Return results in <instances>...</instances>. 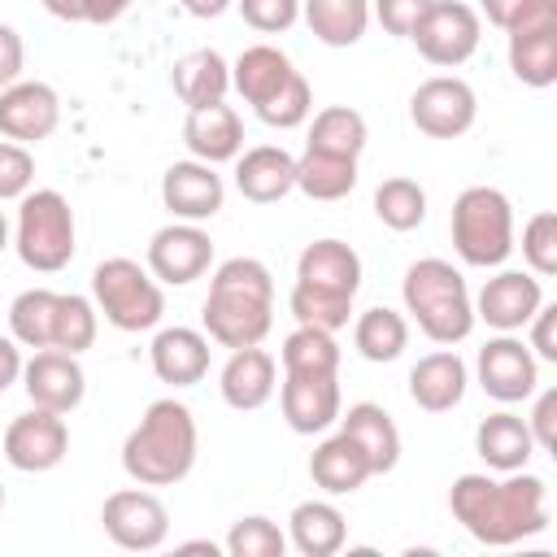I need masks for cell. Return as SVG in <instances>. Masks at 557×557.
Here are the masks:
<instances>
[{
	"label": "cell",
	"instance_id": "obj_35",
	"mask_svg": "<svg viewBox=\"0 0 557 557\" xmlns=\"http://www.w3.org/2000/svg\"><path fill=\"white\" fill-rule=\"evenodd\" d=\"M52 322H57V292L26 287L9 305V335L22 348H52Z\"/></svg>",
	"mask_w": 557,
	"mask_h": 557
},
{
	"label": "cell",
	"instance_id": "obj_34",
	"mask_svg": "<svg viewBox=\"0 0 557 557\" xmlns=\"http://www.w3.org/2000/svg\"><path fill=\"white\" fill-rule=\"evenodd\" d=\"M352 344H357V352L366 361H379V366L383 361H396L405 352V344H409V322H405V313H396L387 305H374V309H366L357 318Z\"/></svg>",
	"mask_w": 557,
	"mask_h": 557
},
{
	"label": "cell",
	"instance_id": "obj_37",
	"mask_svg": "<svg viewBox=\"0 0 557 557\" xmlns=\"http://www.w3.org/2000/svg\"><path fill=\"white\" fill-rule=\"evenodd\" d=\"M370 131H366V117L348 104H331L322 113H313V126H309V144L305 148H318V152H335V157H361Z\"/></svg>",
	"mask_w": 557,
	"mask_h": 557
},
{
	"label": "cell",
	"instance_id": "obj_15",
	"mask_svg": "<svg viewBox=\"0 0 557 557\" xmlns=\"http://www.w3.org/2000/svg\"><path fill=\"white\" fill-rule=\"evenodd\" d=\"M22 387H26L30 405L52 409V413H70L87 396V374H83V366H78L74 352L35 348V357L22 361Z\"/></svg>",
	"mask_w": 557,
	"mask_h": 557
},
{
	"label": "cell",
	"instance_id": "obj_6",
	"mask_svg": "<svg viewBox=\"0 0 557 557\" xmlns=\"http://www.w3.org/2000/svg\"><path fill=\"white\" fill-rule=\"evenodd\" d=\"M13 248L26 270L35 274H57L74 261V209L57 187H35L17 205V226H13Z\"/></svg>",
	"mask_w": 557,
	"mask_h": 557
},
{
	"label": "cell",
	"instance_id": "obj_23",
	"mask_svg": "<svg viewBox=\"0 0 557 557\" xmlns=\"http://www.w3.org/2000/svg\"><path fill=\"white\" fill-rule=\"evenodd\" d=\"M183 144L196 161H209V165H222V161H235L244 152V122L231 104H205V109H187V122H183Z\"/></svg>",
	"mask_w": 557,
	"mask_h": 557
},
{
	"label": "cell",
	"instance_id": "obj_10",
	"mask_svg": "<svg viewBox=\"0 0 557 557\" xmlns=\"http://www.w3.org/2000/svg\"><path fill=\"white\" fill-rule=\"evenodd\" d=\"M4 461L22 474H44V470H57L70 453V426H65V413H52V409H39L30 405L26 413H17L9 426H4Z\"/></svg>",
	"mask_w": 557,
	"mask_h": 557
},
{
	"label": "cell",
	"instance_id": "obj_1",
	"mask_svg": "<svg viewBox=\"0 0 557 557\" xmlns=\"http://www.w3.org/2000/svg\"><path fill=\"white\" fill-rule=\"evenodd\" d=\"M453 518L487 548H509L548 527V483L527 470L492 474H457L448 487Z\"/></svg>",
	"mask_w": 557,
	"mask_h": 557
},
{
	"label": "cell",
	"instance_id": "obj_17",
	"mask_svg": "<svg viewBox=\"0 0 557 557\" xmlns=\"http://www.w3.org/2000/svg\"><path fill=\"white\" fill-rule=\"evenodd\" d=\"M161 200L178 222H209L222 213L226 183L209 161H174L161 174Z\"/></svg>",
	"mask_w": 557,
	"mask_h": 557
},
{
	"label": "cell",
	"instance_id": "obj_51",
	"mask_svg": "<svg viewBox=\"0 0 557 557\" xmlns=\"http://www.w3.org/2000/svg\"><path fill=\"white\" fill-rule=\"evenodd\" d=\"M22 379V344L13 335H0V392H9Z\"/></svg>",
	"mask_w": 557,
	"mask_h": 557
},
{
	"label": "cell",
	"instance_id": "obj_29",
	"mask_svg": "<svg viewBox=\"0 0 557 557\" xmlns=\"http://www.w3.org/2000/svg\"><path fill=\"white\" fill-rule=\"evenodd\" d=\"M292 74H296L292 57H287L283 48H274V44H252V48H244V52L231 61V87H235L252 109L265 104Z\"/></svg>",
	"mask_w": 557,
	"mask_h": 557
},
{
	"label": "cell",
	"instance_id": "obj_20",
	"mask_svg": "<svg viewBox=\"0 0 557 557\" xmlns=\"http://www.w3.org/2000/svg\"><path fill=\"white\" fill-rule=\"evenodd\" d=\"M218 387H222V400L231 409L252 413V409H261L278 392V361L261 344L231 348V357H226V366L218 374Z\"/></svg>",
	"mask_w": 557,
	"mask_h": 557
},
{
	"label": "cell",
	"instance_id": "obj_38",
	"mask_svg": "<svg viewBox=\"0 0 557 557\" xmlns=\"http://www.w3.org/2000/svg\"><path fill=\"white\" fill-rule=\"evenodd\" d=\"M374 218L387 231H413V226H422V218H426V191H422V183H413L405 174L383 178L374 187Z\"/></svg>",
	"mask_w": 557,
	"mask_h": 557
},
{
	"label": "cell",
	"instance_id": "obj_3",
	"mask_svg": "<svg viewBox=\"0 0 557 557\" xmlns=\"http://www.w3.org/2000/svg\"><path fill=\"white\" fill-rule=\"evenodd\" d=\"M196 448H200V431L191 409L174 396H161L131 426L122 444V470L139 487H174L191 474Z\"/></svg>",
	"mask_w": 557,
	"mask_h": 557
},
{
	"label": "cell",
	"instance_id": "obj_36",
	"mask_svg": "<svg viewBox=\"0 0 557 557\" xmlns=\"http://www.w3.org/2000/svg\"><path fill=\"white\" fill-rule=\"evenodd\" d=\"M283 374H339V344L335 331L296 326L278 348Z\"/></svg>",
	"mask_w": 557,
	"mask_h": 557
},
{
	"label": "cell",
	"instance_id": "obj_55",
	"mask_svg": "<svg viewBox=\"0 0 557 557\" xmlns=\"http://www.w3.org/2000/svg\"><path fill=\"white\" fill-rule=\"evenodd\" d=\"M9 248V222H4V213H0V252Z\"/></svg>",
	"mask_w": 557,
	"mask_h": 557
},
{
	"label": "cell",
	"instance_id": "obj_16",
	"mask_svg": "<svg viewBox=\"0 0 557 557\" xmlns=\"http://www.w3.org/2000/svg\"><path fill=\"white\" fill-rule=\"evenodd\" d=\"M61 122V96L39 78H17L0 91V135L13 144H39Z\"/></svg>",
	"mask_w": 557,
	"mask_h": 557
},
{
	"label": "cell",
	"instance_id": "obj_13",
	"mask_svg": "<svg viewBox=\"0 0 557 557\" xmlns=\"http://www.w3.org/2000/svg\"><path fill=\"white\" fill-rule=\"evenodd\" d=\"M474 374H479V387L500 405H518L540 387V361L522 339H513V331H500L479 348Z\"/></svg>",
	"mask_w": 557,
	"mask_h": 557
},
{
	"label": "cell",
	"instance_id": "obj_18",
	"mask_svg": "<svg viewBox=\"0 0 557 557\" xmlns=\"http://www.w3.org/2000/svg\"><path fill=\"white\" fill-rule=\"evenodd\" d=\"M278 409L296 435H318L339 422V409H344L339 379L335 374H283Z\"/></svg>",
	"mask_w": 557,
	"mask_h": 557
},
{
	"label": "cell",
	"instance_id": "obj_24",
	"mask_svg": "<svg viewBox=\"0 0 557 557\" xmlns=\"http://www.w3.org/2000/svg\"><path fill=\"white\" fill-rule=\"evenodd\" d=\"M466 383H470V370L466 361L453 352V348H440V352H426L413 361L409 370V396L418 409L426 413H448L461 405L466 396Z\"/></svg>",
	"mask_w": 557,
	"mask_h": 557
},
{
	"label": "cell",
	"instance_id": "obj_40",
	"mask_svg": "<svg viewBox=\"0 0 557 557\" xmlns=\"http://www.w3.org/2000/svg\"><path fill=\"white\" fill-rule=\"evenodd\" d=\"M287 309L296 318V326H318V331H339L352 318V296H335V292H318L305 283H292Z\"/></svg>",
	"mask_w": 557,
	"mask_h": 557
},
{
	"label": "cell",
	"instance_id": "obj_7",
	"mask_svg": "<svg viewBox=\"0 0 557 557\" xmlns=\"http://www.w3.org/2000/svg\"><path fill=\"white\" fill-rule=\"evenodd\" d=\"M91 305L117 331H152L165 313V292L135 257H104L91 270Z\"/></svg>",
	"mask_w": 557,
	"mask_h": 557
},
{
	"label": "cell",
	"instance_id": "obj_9",
	"mask_svg": "<svg viewBox=\"0 0 557 557\" xmlns=\"http://www.w3.org/2000/svg\"><path fill=\"white\" fill-rule=\"evenodd\" d=\"M409 39H413L422 61L453 70V65H466L474 57V48L483 39V17L466 0H431V9L418 17Z\"/></svg>",
	"mask_w": 557,
	"mask_h": 557
},
{
	"label": "cell",
	"instance_id": "obj_11",
	"mask_svg": "<svg viewBox=\"0 0 557 557\" xmlns=\"http://www.w3.org/2000/svg\"><path fill=\"white\" fill-rule=\"evenodd\" d=\"M104 535L126 553H152L170 535V509L148 487H122L100 505Z\"/></svg>",
	"mask_w": 557,
	"mask_h": 557
},
{
	"label": "cell",
	"instance_id": "obj_22",
	"mask_svg": "<svg viewBox=\"0 0 557 557\" xmlns=\"http://www.w3.org/2000/svg\"><path fill=\"white\" fill-rule=\"evenodd\" d=\"M148 361H152V374L161 383L191 387L209 374V335L191 331V326H165V331L152 335Z\"/></svg>",
	"mask_w": 557,
	"mask_h": 557
},
{
	"label": "cell",
	"instance_id": "obj_21",
	"mask_svg": "<svg viewBox=\"0 0 557 557\" xmlns=\"http://www.w3.org/2000/svg\"><path fill=\"white\" fill-rule=\"evenodd\" d=\"M235 187L252 205H274L296 191V157L278 144H257L235 157Z\"/></svg>",
	"mask_w": 557,
	"mask_h": 557
},
{
	"label": "cell",
	"instance_id": "obj_41",
	"mask_svg": "<svg viewBox=\"0 0 557 557\" xmlns=\"http://www.w3.org/2000/svg\"><path fill=\"white\" fill-rule=\"evenodd\" d=\"M222 548H226L231 557H283L287 535L278 531L274 518H265V513H244V518L231 522V535H226Z\"/></svg>",
	"mask_w": 557,
	"mask_h": 557
},
{
	"label": "cell",
	"instance_id": "obj_12",
	"mask_svg": "<svg viewBox=\"0 0 557 557\" xmlns=\"http://www.w3.org/2000/svg\"><path fill=\"white\" fill-rule=\"evenodd\" d=\"M409 117L422 135L431 139H457L474 126L479 117V100H474V87L457 74H435L426 83L413 87L409 96Z\"/></svg>",
	"mask_w": 557,
	"mask_h": 557
},
{
	"label": "cell",
	"instance_id": "obj_54",
	"mask_svg": "<svg viewBox=\"0 0 557 557\" xmlns=\"http://www.w3.org/2000/svg\"><path fill=\"white\" fill-rule=\"evenodd\" d=\"M183 553H209V557H213L218 544H213V540H191V544H183Z\"/></svg>",
	"mask_w": 557,
	"mask_h": 557
},
{
	"label": "cell",
	"instance_id": "obj_39",
	"mask_svg": "<svg viewBox=\"0 0 557 557\" xmlns=\"http://www.w3.org/2000/svg\"><path fill=\"white\" fill-rule=\"evenodd\" d=\"M96 326H100V313L87 296L78 292H57V322H52V348L61 352H87L96 344Z\"/></svg>",
	"mask_w": 557,
	"mask_h": 557
},
{
	"label": "cell",
	"instance_id": "obj_31",
	"mask_svg": "<svg viewBox=\"0 0 557 557\" xmlns=\"http://www.w3.org/2000/svg\"><path fill=\"white\" fill-rule=\"evenodd\" d=\"M287 540L300 557H335L348 540V522L331 500H300L287 518Z\"/></svg>",
	"mask_w": 557,
	"mask_h": 557
},
{
	"label": "cell",
	"instance_id": "obj_49",
	"mask_svg": "<svg viewBox=\"0 0 557 557\" xmlns=\"http://www.w3.org/2000/svg\"><path fill=\"white\" fill-rule=\"evenodd\" d=\"M527 326H531L527 348L535 352V361H557V305H540Z\"/></svg>",
	"mask_w": 557,
	"mask_h": 557
},
{
	"label": "cell",
	"instance_id": "obj_42",
	"mask_svg": "<svg viewBox=\"0 0 557 557\" xmlns=\"http://www.w3.org/2000/svg\"><path fill=\"white\" fill-rule=\"evenodd\" d=\"M265 126H274V131H292V126H300V122H309V113H313V91H309V78L296 70L265 104H257L252 109Z\"/></svg>",
	"mask_w": 557,
	"mask_h": 557
},
{
	"label": "cell",
	"instance_id": "obj_32",
	"mask_svg": "<svg viewBox=\"0 0 557 557\" xmlns=\"http://www.w3.org/2000/svg\"><path fill=\"white\" fill-rule=\"evenodd\" d=\"M300 17L318 44L352 48L370 26V0H300Z\"/></svg>",
	"mask_w": 557,
	"mask_h": 557
},
{
	"label": "cell",
	"instance_id": "obj_48",
	"mask_svg": "<svg viewBox=\"0 0 557 557\" xmlns=\"http://www.w3.org/2000/svg\"><path fill=\"white\" fill-rule=\"evenodd\" d=\"M527 431H531V440H535L540 453H553L557 448V387H544L535 396V409L527 418Z\"/></svg>",
	"mask_w": 557,
	"mask_h": 557
},
{
	"label": "cell",
	"instance_id": "obj_30",
	"mask_svg": "<svg viewBox=\"0 0 557 557\" xmlns=\"http://www.w3.org/2000/svg\"><path fill=\"white\" fill-rule=\"evenodd\" d=\"M174 96L187 104V109H205V104H218L226 100L231 91V65L218 48H196L187 57L174 61Z\"/></svg>",
	"mask_w": 557,
	"mask_h": 557
},
{
	"label": "cell",
	"instance_id": "obj_14",
	"mask_svg": "<svg viewBox=\"0 0 557 557\" xmlns=\"http://www.w3.org/2000/svg\"><path fill=\"white\" fill-rule=\"evenodd\" d=\"M213 265V239L200 222H170L148 239V270L165 287H187Z\"/></svg>",
	"mask_w": 557,
	"mask_h": 557
},
{
	"label": "cell",
	"instance_id": "obj_47",
	"mask_svg": "<svg viewBox=\"0 0 557 557\" xmlns=\"http://www.w3.org/2000/svg\"><path fill=\"white\" fill-rule=\"evenodd\" d=\"M426 9L431 0H370V17H379V26L396 39H409Z\"/></svg>",
	"mask_w": 557,
	"mask_h": 557
},
{
	"label": "cell",
	"instance_id": "obj_56",
	"mask_svg": "<svg viewBox=\"0 0 557 557\" xmlns=\"http://www.w3.org/2000/svg\"><path fill=\"white\" fill-rule=\"evenodd\" d=\"M0 513H4V483H0Z\"/></svg>",
	"mask_w": 557,
	"mask_h": 557
},
{
	"label": "cell",
	"instance_id": "obj_52",
	"mask_svg": "<svg viewBox=\"0 0 557 557\" xmlns=\"http://www.w3.org/2000/svg\"><path fill=\"white\" fill-rule=\"evenodd\" d=\"M522 4H527V0H479V13H483L492 26H500V30H505V26L518 17V9H522Z\"/></svg>",
	"mask_w": 557,
	"mask_h": 557
},
{
	"label": "cell",
	"instance_id": "obj_46",
	"mask_svg": "<svg viewBox=\"0 0 557 557\" xmlns=\"http://www.w3.org/2000/svg\"><path fill=\"white\" fill-rule=\"evenodd\" d=\"M52 17L61 22H83V26H109L117 22L135 0H39Z\"/></svg>",
	"mask_w": 557,
	"mask_h": 557
},
{
	"label": "cell",
	"instance_id": "obj_44",
	"mask_svg": "<svg viewBox=\"0 0 557 557\" xmlns=\"http://www.w3.org/2000/svg\"><path fill=\"white\" fill-rule=\"evenodd\" d=\"M235 9L261 35H283L300 22V0H235Z\"/></svg>",
	"mask_w": 557,
	"mask_h": 557
},
{
	"label": "cell",
	"instance_id": "obj_5",
	"mask_svg": "<svg viewBox=\"0 0 557 557\" xmlns=\"http://www.w3.org/2000/svg\"><path fill=\"white\" fill-rule=\"evenodd\" d=\"M453 248L466 265L474 270H492L513 252V205L500 187L474 183L453 200Z\"/></svg>",
	"mask_w": 557,
	"mask_h": 557
},
{
	"label": "cell",
	"instance_id": "obj_53",
	"mask_svg": "<svg viewBox=\"0 0 557 557\" xmlns=\"http://www.w3.org/2000/svg\"><path fill=\"white\" fill-rule=\"evenodd\" d=\"M178 4H183L191 17H222L235 0H178Z\"/></svg>",
	"mask_w": 557,
	"mask_h": 557
},
{
	"label": "cell",
	"instance_id": "obj_8",
	"mask_svg": "<svg viewBox=\"0 0 557 557\" xmlns=\"http://www.w3.org/2000/svg\"><path fill=\"white\" fill-rule=\"evenodd\" d=\"M509 35V70L527 87L557 83V0H527L518 17L505 26Z\"/></svg>",
	"mask_w": 557,
	"mask_h": 557
},
{
	"label": "cell",
	"instance_id": "obj_2",
	"mask_svg": "<svg viewBox=\"0 0 557 557\" xmlns=\"http://www.w3.org/2000/svg\"><path fill=\"white\" fill-rule=\"evenodd\" d=\"M205 335L222 348L261 344L274 326V278L257 257H231L213 270L200 309Z\"/></svg>",
	"mask_w": 557,
	"mask_h": 557
},
{
	"label": "cell",
	"instance_id": "obj_4",
	"mask_svg": "<svg viewBox=\"0 0 557 557\" xmlns=\"http://www.w3.org/2000/svg\"><path fill=\"white\" fill-rule=\"evenodd\" d=\"M400 296H405V313L418 322V331L431 339V344H461L470 331H474V300H470V287L461 278V270L444 257H422L405 270V283H400Z\"/></svg>",
	"mask_w": 557,
	"mask_h": 557
},
{
	"label": "cell",
	"instance_id": "obj_33",
	"mask_svg": "<svg viewBox=\"0 0 557 557\" xmlns=\"http://www.w3.org/2000/svg\"><path fill=\"white\" fill-rule=\"evenodd\" d=\"M352 187H357V157H335L318 148H305L296 157V191H305L309 200H344Z\"/></svg>",
	"mask_w": 557,
	"mask_h": 557
},
{
	"label": "cell",
	"instance_id": "obj_28",
	"mask_svg": "<svg viewBox=\"0 0 557 557\" xmlns=\"http://www.w3.org/2000/svg\"><path fill=\"white\" fill-rule=\"evenodd\" d=\"M474 453L487 461V470H527L531 453H535V440L527 431V418L500 409V413H487L479 426H474Z\"/></svg>",
	"mask_w": 557,
	"mask_h": 557
},
{
	"label": "cell",
	"instance_id": "obj_27",
	"mask_svg": "<svg viewBox=\"0 0 557 557\" xmlns=\"http://www.w3.org/2000/svg\"><path fill=\"white\" fill-rule=\"evenodd\" d=\"M309 479H313V487H322L326 496H352L366 479H374V470H370L366 453L357 448V440L344 435V431H335V435H326V440L313 448V457H309Z\"/></svg>",
	"mask_w": 557,
	"mask_h": 557
},
{
	"label": "cell",
	"instance_id": "obj_45",
	"mask_svg": "<svg viewBox=\"0 0 557 557\" xmlns=\"http://www.w3.org/2000/svg\"><path fill=\"white\" fill-rule=\"evenodd\" d=\"M35 183V157L26 144L0 139V200H22Z\"/></svg>",
	"mask_w": 557,
	"mask_h": 557
},
{
	"label": "cell",
	"instance_id": "obj_25",
	"mask_svg": "<svg viewBox=\"0 0 557 557\" xmlns=\"http://www.w3.org/2000/svg\"><path fill=\"white\" fill-rule=\"evenodd\" d=\"M296 283L335 292V296H357L361 287V257L344 239H313L296 257Z\"/></svg>",
	"mask_w": 557,
	"mask_h": 557
},
{
	"label": "cell",
	"instance_id": "obj_19",
	"mask_svg": "<svg viewBox=\"0 0 557 557\" xmlns=\"http://www.w3.org/2000/svg\"><path fill=\"white\" fill-rule=\"evenodd\" d=\"M540 305H544V287H540L535 274L500 270L496 278H487L479 287V296H474V322H487L496 331H522Z\"/></svg>",
	"mask_w": 557,
	"mask_h": 557
},
{
	"label": "cell",
	"instance_id": "obj_43",
	"mask_svg": "<svg viewBox=\"0 0 557 557\" xmlns=\"http://www.w3.org/2000/svg\"><path fill=\"white\" fill-rule=\"evenodd\" d=\"M522 257L531 265L535 278H553L557 274V213L540 209L527 218L522 226Z\"/></svg>",
	"mask_w": 557,
	"mask_h": 557
},
{
	"label": "cell",
	"instance_id": "obj_50",
	"mask_svg": "<svg viewBox=\"0 0 557 557\" xmlns=\"http://www.w3.org/2000/svg\"><path fill=\"white\" fill-rule=\"evenodd\" d=\"M22 65H26L22 35H17L9 22H0V91H4L9 83H17V78H22Z\"/></svg>",
	"mask_w": 557,
	"mask_h": 557
},
{
	"label": "cell",
	"instance_id": "obj_26",
	"mask_svg": "<svg viewBox=\"0 0 557 557\" xmlns=\"http://www.w3.org/2000/svg\"><path fill=\"white\" fill-rule=\"evenodd\" d=\"M339 431L357 440V448L366 453L374 474L396 470V461H400V431H396V422H392V413L383 405L357 400V405H348V413L339 409Z\"/></svg>",
	"mask_w": 557,
	"mask_h": 557
}]
</instances>
